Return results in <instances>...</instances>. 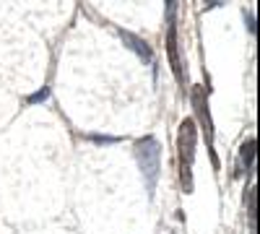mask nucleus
Returning a JSON list of instances; mask_svg holds the SVG:
<instances>
[{
    "mask_svg": "<svg viewBox=\"0 0 260 234\" xmlns=\"http://www.w3.org/2000/svg\"><path fill=\"white\" fill-rule=\"evenodd\" d=\"M250 229L252 231L257 229V221H255V187H250Z\"/></svg>",
    "mask_w": 260,
    "mask_h": 234,
    "instance_id": "obj_9",
    "label": "nucleus"
},
{
    "mask_svg": "<svg viewBox=\"0 0 260 234\" xmlns=\"http://www.w3.org/2000/svg\"><path fill=\"white\" fill-rule=\"evenodd\" d=\"M247 29H250V34H255V18L252 16H247Z\"/></svg>",
    "mask_w": 260,
    "mask_h": 234,
    "instance_id": "obj_10",
    "label": "nucleus"
},
{
    "mask_svg": "<svg viewBox=\"0 0 260 234\" xmlns=\"http://www.w3.org/2000/svg\"><path fill=\"white\" fill-rule=\"evenodd\" d=\"M120 34H122V39H125V45L133 50L143 62L154 65V52H151V47H148V42H146V39H141V37H136V34H130V31H120Z\"/></svg>",
    "mask_w": 260,
    "mask_h": 234,
    "instance_id": "obj_6",
    "label": "nucleus"
},
{
    "mask_svg": "<svg viewBox=\"0 0 260 234\" xmlns=\"http://www.w3.org/2000/svg\"><path fill=\"white\" fill-rule=\"evenodd\" d=\"M255 146H257V141H255L252 136L240 146V164H237V177H242V175H250V172H252V166H255Z\"/></svg>",
    "mask_w": 260,
    "mask_h": 234,
    "instance_id": "obj_5",
    "label": "nucleus"
},
{
    "mask_svg": "<svg viewBox=\"0 0 260 234\" xmlns=\"http://www.w3.org/2000/svg\"><path fill=\"white\" fill-rule=\"evenodd\" d=\"M190 99H192V110H195V125L201 122V130L206 136V143L213 151V120H211V112H208V94L203 86H192L190 91Z\"/></svg>",
    "mask_w": 260,
    "mask_h": 234,
    "instance_id": "obj_4",
    "label": "nucleus"
},
{
    "mask_svg": "<svg viewBox=\"0 0 260 234\" xmlns=\"http://www.w3.org/2000/svg\"><path fill=\"white\" fill-rule=\"evenodd\" d=\"M175 11L177 6L169 3L167 6V60H169V68L172 73H175L177 83L180 86H185V62H182V52H180V39H177V21H175Z\"/></svg>",
    "mask_w": 260,
    "mask_h": 234,
    "instance_id": "obj_3",
    "label": "nucleus"
},
{
    "mask_svg": "<svg viewBox=\"0 0 260 234\" xmlns=\"http://www.w3.org/2000/svg\"><path fill=\"white\" fill-rule=\"evenodd\" d=\"M133 154H136V161L141 166V175L146 180V190L148 195H154V187L159 182V175H161V143L156 136H143L133 143Z\"/></svg>",
    "mask_w": 260,
    "mask_h": 234,
    "instance_id": "obj_2",
    "label": "nucleus"
},
{
    "mask_svg": "<svg viewBox=\"0 0 260 234\" xmlns=\"http://www.w3.org/2000/svg\"><path fill=\"white\" fill-rule=\"evenodd\" d=\"M195 146H198V125L192 117H185L177 130V166H180V185L182 193H192V161Z\"/></svg>",
    "mask_w": 260,
    "mask_h": 234,
    "instance_id": "obj_1",
    "label": "nucleus"
},
{
    "mask_svg": "<svg viewBox=\"0 0 260 234\" xmlns=\"http://www.w3.org/2000/svg\"><path fill=\"white\" fill-rule=\"evenodd\" d=\"M47 96H50V86H45V89H39V91L29 94V96H26V102H29V104H39V102H45Z\"/></svg>",
    "mask_w": 260,
    "mask_h": 234,
    "instance_id": "obj_7",
    "label": "nucleus"
},
{
    "mask_svg": "<svg viewBox=\"0 0 260 234\" xmlns=\"http://www.w3.org/2000/svg\"><path fill=\"white\" fill-rule=\"evenodd\" d=\"M86 141H94V143H120L117 136H99V133H89Z\"/></svg>",
    "mask_w": 260,
    "mask_h": 234,
    "instance_id": "obj_8",
    "label": "nucleus"
}]
</instances>
